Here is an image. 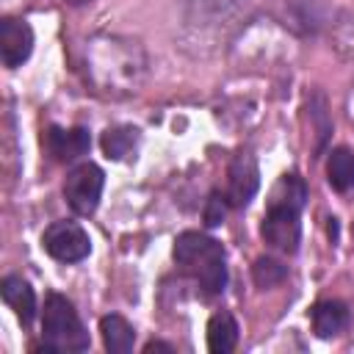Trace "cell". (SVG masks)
I'll return each mask as SVG.
<instances>
[{"instance_id":"2","label":"cell","mask_w":354,"mask_h":354,"mask_svg":"<svg viewBox=\"0 0 354 354\" xmlns=\"http://www.w3.org/2000/svg\"><path fill=\"white\" fill-rule=\"evenodd\" d=\"M304 202H307L304 180L299 174H282L271 188L263 224H260V235L271 249L282 254H293L299 249Z\"/></svg>"},{"instance_id":"11","label":"cell","mask_w":354,"mask_h":354,"mask_svg":"<svg viewBox=\"0 0 354 354\" xmlns=\"http://www.w3.org/2000/svg\"><path fill=\"white\" fill-rule=\"evenodd\" d=\"M310 324H313V332H315L318 337H335V335H340V332L348 329L351 313H348V307H346L343 301L326 299V301L313 304V310H310Z\"/></svg>"},{"instance_id":"4","label":"cell","mask_w":354,"mask_h":354,"mask_svg":"<svg viewBox=\"0 0 354 354\" xmlns=\"http://www.w3.org/2000/svg\"><path fill=\"white\" fill-rule=\"evenodd\" d=\"M88 346L91 337L75 304L61 293H50L41 310V348L61 354V351H88Z\"/></svg>"},{"instance_id":"18","label":"cell","mask_w":354,"mask_h":354,"mask_svg":"<svg viewBox=\"0 0 354 354\" xmlns=\"http://www.w3.org/2000/svg\"><path fill=\"white\" fill-rule=\"evenodd\" d=\"M285 277H288V266L282 260H277V257H268L266 254V257H257L254 266H252V279H254V285L260 290L285 282Z\"/></svg>"},{"instance_id":"8","label":"cell","mask_w":354,"mask_h":354,"mask_svg":"<svg viewBox=\"0 0 354 354\" xmlns=\"http://www.w3.org/2000/svg\"><path fill=\"white\" fill-rule=\"evenodd\" d=\"M260 188V169H257V160L249 149H241L232 160H230V169H227V202L230 207H246L254 194Z\"/></svg>"},{"instance_id":"13","label":"cell","mask_w":354,"mask_h":354,"mask_svg":"<svg viewBox=\"0 0 354 354\" xmlns=\"http://www.w3.org/2000/svg\"><path fill=\"white\" fill-rule=\"evenodd\" d=\"M288 22L301 33H318L321 28L332 25V14L324 0H285Z\"/></svg>"},{"instance_id":"15","label":"cell","mask_w":354,"mask_h":354,"mask_svg":"<svg viewBox=\"0 0 354 354\" xmlns=\"http://www.w3.org/2000/svg\"><path fill=\"white\" fill-rule=\"evenodd\" d=\"M238 337H241V326H238L232 313L221 310V313L210 315V321H207V348L213 354H230L238 346Z\"/></svg>"},{"instance_id":"22","label":"cell","mask_w":354,"mask_h":354,"mask_svg":"<svg viewBox=\"0 0 354 354\" xmlns=\"http://www.w3.org/2000/svg\"><path fill=\"white\" fill-rule=\"evenodd\" d=\"M152 351H174V346H169V343H163V340H149L147 346H144V354H152Z\"/></svg>"},{"instance_id":"6","label":"cell","mask_w":354,"mask_h":354,"mask_svg":"<svg viewBox=\"0 0 354 354\" xmlns=\"http://www.w3.org/2000/svg\"><path fill=\"white\" fill-rule=\"evenodd\" d=\"M246 0H183L185 25L199 33H224L243 14Z\"/></svg>"},{"instance_id":"20","label":"cell","mask_w":354,"mask_h":354,"mask_svg":"<svg viewBox=\"0 0 354 354\" xmlns=\"http://www.w3.org/2000/svg\"><path fill=\"white\" fill-rule=\"evenodd\" d=\"M307 111H310V122H313V127H315V136H318V141H315V149L321 152V149H324V144H326V138H329V133H332V119H329V111H326V100H324V94H321V91H315V94L310 97V102H307Z\"/></svg>"},{"instance_id":"17","label":"cell","mask_w":354,"mask_h":354,"mask_svg":"<svg viewBox=\"0 0 354 354\" xmlns=\"http://www.w3.org/2000/svg\"><path fill=\"white\" fill-rule=\"evenodd\" d=\"M326 180L340 194L354 188V152L348 147H335L329 152V158H326Z\"/></svg>"},{"instance_id":"9","label":"cell","mask_w":354,"mask_h":354,"mask_svg":"<svg viewBox=\"0 0 354 354\" xmlns=\"http://www.w3.org/2000/svg\"><path fill=\"white\" fill-rule=\"evenodd\" d=\"M33 53V28L19 17H6L0 22V58L8 69L22 66Z\"/></svg>"},{"instance_id":"14","label":"cell","mask_w":354,"mask_h":354,"mask_svg":"<svg viewBox=\"0 0 354 354\" xmlns=\"http://www.w3.org/2000/svg\"><path fill=\"white\" fill-rule=\"evenodd\" d=\"M100 335H102V346L111 354H127L136 346V329L127 318L111 313L100 318Z\"/></svg>"},{"instance_id":"21","label":"cell","mask_w":354,"mask_h":354,"mask_svg":"<svg viewBox=\"0 0 354 354\" xmlns=\"http://www.w3.org/2000/svg\"><path fill=\"white\" fill-rule=\"evenodd\" d=\"M227 207H230L227 196L218 194V191H213V194L207 196V205H205V224H207V227H218V224L224 221V216H227Z\"/></svg>"},{"instance_id":"16","label":"cell","mask_w":354,"mask_h":354,"mask_svg":"<svg viewBox=\"0 0 354 354\" xmlns=\"http://www.w3.org/2000/svg\"><path fill=\"white\" fill-rule=\"evenodd\" d=\"M138 127H133V124H119V127H108L105 133H102V152H105V158L108 160H124V158H130L133 152H136V147H138Z\"/></svg>"},{"instance_id":"3","label":"cell","mask_w":354,"mask_h":354,"mask_svg":"<svg viewBox=\"0 0 354 354\" xmlns=\"http://www.w3.org/2000/svg\"><path fill=\"white\" fill-rule=\"evenodd\" d=\"M171 257L177 268L185 277H191L207 296H216L227 288V279H230L227 254L216 238L196 232V230H185L174 238Z\"/></svg>"},{"instance_id":"7","label":"cell","mask_w":354,"mask_h":354,"mask_svg":"<svg viewBox=\"0 0 354 354\" xmlns=\"http://www.w3.org/2000/svg\"><path fill=\"white\" fill-rule=\"evenodd\" d=\"M41 249L58 263H80L91 254V238L77 221H53L41 232Z\"/></svg>"},{"instance_id":"5","label":"cell","mask_w":354,"mask_h":354,"mask_svg":"<svg viewBox=\"0 0 354 354\" xmlns=\"http://www.w3.org/2000/svg\"><path fill=\"white\" fill-rule=\"evenodd\" d=\"M102 188H105V174L97 163L83 160L77 163L66 180H64V199L69 205L72 213L77 216H91L102 199Z\"/></svg>"},{"instance_id":"12","label":"cell","mask_w":354,"mask_h":354,"mask_svg":"<svg viewBox=\"0 0 354 354\" xmlns=\"http://www.w3.org/2000/svg\"><path fill=\"white\" fill-rule=\"evenodd\" d=\"M0 296H3V301L14 310V315H17L25 326L36 318V293H33V288H30L28 279H22V277H17V274L3 277V282H0Z\"/></svg>"},{"instance_id":"1","label":"cell","mask_w":354,"mask_h":354,"mask_svg":"<svg viewBox=\"0 0 354 354\" xmlns=\"http://www.w3.org/2000/svg\"><path fill=\"white\" fill-rule=\"evenodd\" d=\"M83 72L100 97L124 100L144 88L149 58L141 41L130 36L100 33L83 47Z\"/></svg>"},{"instance_id":"23","label":"cell","mask_w":354,"mask_h":354,"mask_svg":"<svg viewBox=\"0 0 354 354\" xmlns=\"http://www.w3.org/2000/svg\"><path fill=\"white\" fill-rule=\"evenodd\" d=\"M64 3H69V6H88V3H94V0H64Z\"/></svg>"},{"instance_id":"10","label":"cell","mask_w":354,"mask_h":354,"mask_svg":"<svg viewBox=\"0 0 354 354\" xmlns=\"http://www.w3.org/2000/svg\"><path fill=\"white\" fill-rule=\"evenodd\" d=\"M47 152L58 163H75L91 149V133L86 127H50L44 136Z\"/></svg>"},{"instance_id":"19","label":"cell","mask_w":354,"mask_h":354,"mask_svg":"<svg viewBox=\"0 0 354 354\" xmlns=\"http://www.w3.org/2000/svg\"><path fill=\"white\" fill-rule=\"evenodd\" d=\"M332 47L340 58H354V11H346L332 22Z\"/></svg>"}]
</instances>
